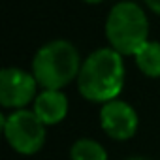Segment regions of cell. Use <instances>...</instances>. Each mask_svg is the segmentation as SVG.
<instances>
[{
    "instance_id": "obj_1",
    "label": "cell",
    "mask_w": 160,
    "mask_h": 160,
    "mask_svg": "<svg viewBox=\"0 0 160 160\" xmlns=\"http://www.w3.org/2000/svg\"><path fill=\"white\" fill-rule=\"evenodd\" d=\"M124 83L122 55L113 47H102L91 53L81 64L77 75V89L83 98L91 102L115 100Z\"/></svg>"
},
{
    "instance_id": "obj_2",
    "label": "cell",
    "mask_w": 160,
    "mask_h": 160,
    "mask_svg": "<svg viewBox=\"0 0 160 160\" xmlns=\"http://www.w3.org/2000/svg\"><path fill=\"white\" fill-rule=\"evenodd\" d=\"M79 53L68 40H53L38 49L32 60V73L43 89L60 91L79 75Z\"/></svg>"
},
{
    "instance_id": "obj_3",
    "label": "cell",
    "mask_w": 160,
    "mask_h": 160,
    "mask_svg": "<svg viewBox=\"0 0 160 160\" xmlns=\"http://www.w3.org/2000/svg\"><path fill=\"white\" fill-rule=\"evenodd\" d=\"M106 36L121 55H136L149 42V21L145 12L136 2H119L111 8L106 19Z\"/></svg>"
},
{
    "instance_id": "obj_4",
    "label": "cell",
    "mask_w": 160,
    "mask_h": 160,
    "mask_svg": "<svg viewBox=\"0 0 160 160\" xmlns=\"http://www.w3.org/2000/svg\"><path fill=\"white\" fill-rule=\"evenodd\" d=\"M2 128L12 149L21 154L38 152L45 141V124L28 109H15L12 115L2 117Z\"/></svg>"
},
{
    "instance_id": "obj_5",
    "label": "cell",
    "mask_w": 160,
    "mask_h": 160,
    "mask_svg": "<svg viewBox=\"0 0 160 160\" xmlns=\"http://www.w3.org/2000/svg\"><path fill=\"white\" fill-rule=\"evenodd\" d=\"M38 81L34 73L21 68H4L0 72V104L4 108H25L36 96Z\"/></svg>"
},
{
    "instance_id": "obj_6",
    "label": "cell",
    "mask_w": 160,
    "mask_h": 160,
    "mask_svg": "<svg viewBox=\"0 0 160 160\" xmlns=\"http://www.w3.org/2000/svg\"><path fill=\"white\" fill-rule=\"evenodd\" d=\"M100 124L104 132L113 139H130L138 130L136 109L122 100H109L100 109Z\"/></svg>"
},
{
    "instance_id": "obj_7",
    "label": "cell",
    "mask_w": 160,
    "mask_h": 160,
    "mask_svg": "<svg viewBox=\"0 0 160 160\" xmlns=\"http://www.w3.org/2000/svg\"><path fill=\"white\" fill-rule=\"evenodd\" d=\"M32 111L40 117V121L45 126L47 124H57L68 113V98L60 91L43 89V92L36 96Z\"/></svg>"
},
{
    "instance_id": "obj_8",
    "label": "cell",
    "mask_w": 160,
    "mask_h": 160,
    "mask_svg": "<svg viewBox=\"0 0 160 160\" xmlns=\"http://www.w3.org/2000/svg\"><path fill=\"white\" fill-rule=\"evenodd\" d=\"M134 57L141 73L147 77H160V42H145Z\"/></svg>"
},
{
    "instance_id": "obj_9",
    "label": "cell",
    "mask_w": 160,
    "mask_h": 160,
    "mask_svg": "<svg viewBox=\"0 0 160 160\" xmlns=\"http://www.w3.org/2000/svg\"><path fill=\"white\" fill-rule=\"evenodd\" d=\"M70 158L72 160H108V152L98 141L83 138L72 145Z\"/></svg>"
},
{
    "instance_id": "obj_10",
    "label": "cell",
    "mask_w": 160,
    "mask_h": 160,
    "mask_svg": "<svg viewBox=\"0 0 160 160\" xmlns=\"http://www.w3.org/2000/svg\"><path fill=\"white\" fill-rule=\"evenodd\" d=\"M145 4H147L154 13H158V15H160V0H145Z\"/></svg>"
},
{
    "instance_id": "obj_11",
    "label": "cell",
    "mask_w": 160,
    "mask_h": 160,
    "mask_svg": "<svg viewBox=\"0 0 160 160\" xmlns=\"http://www.w3.org/2000/svg\"><path fill=\"white\" fill-rule=\"evenodd\" d=\"M85 2H89V4H100L102 0H85Z\"/></svg>"
},
{
    "instance_id": "obj_12",
    "label": "cell",
    "mask_w": 160,
    "mask_h": 160,
    "mask_svg": "<svg viewBox=\"0 0 160 160\" xmlns=\"http://www.w3.org/2000/svg\"><path fill=\"white\" fill-rule=\"evenodd\" d=\"M128 160H147V158H141V156H134V158H128Z\"/></svg>"
}]
</instances>
